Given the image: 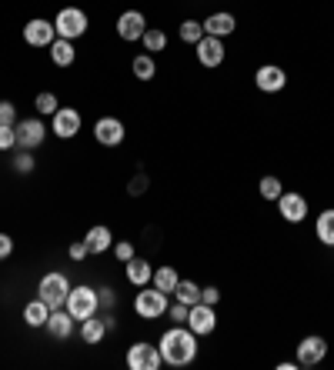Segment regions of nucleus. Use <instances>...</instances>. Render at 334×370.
<instances>
[{"label": "nucleus", "mask_w": 334, "mask_h": 370, "mask_svg": "<svg viewBox=\"0 0 334 370\" xmlns=\"http://www.w3.org/2000/svg\"><path fill=\"white\" fill-rule=\"evenodd\" d=\"M161 357L167 367H188L198 357V334L188 324H174L171 330H164V337L157 344Z\"/></svg>", "instance_id": "1"}, {"label": "nucleus", "mask_w": 334, "mask_h": 370, "mask_svg": "<svg viewBox=\"0 0 334 370\" xmlns=\"http://www.w3.org/2000/svg\"><path fill=\"white\" fill-rule=\"evenodd\" d=\"M67 294H70V281H67L60 271H50L41 277V283H37V297L44 300L50 310H57V307L67 304Z\"/></svg>", "instance_id": "2"}, {"label": "nucleus", "mask_w": 334, "mask_h": 370, "mask_svg": "<svg viewBox=\"0 0 334 370\" xmlns=\"http://www.w3.org/2000/svg\"><path fill=\"white\" fill-rule=\"evenodd\" d=\"M67 314L74 317V320H87V317H94L100 310V300H97V290L94 287H70V294H67Z\"/></svg>", "instance_id": "3"}, {"label": "nucleus", "mask_w": 334, "mask_h": 370, "mask_svg": "<svg viewBox=\"0 0 334 370\" xmlns=\"http://www.w3.org/2000/svg\"><path fill=\"white\" fill-rule=\"evenodd\" d=\"M87 27H90V21L80 7H60L57 17H54V31H57V37H64V40H77V37H84Z\"/></svg>", "instance_id": "4"}, {"label": "nucleus", "mask_w": 334, "mask_h": 370, "mask_svg": "<svg viewBox=\"0 0 334 370\" xmlns=\"http://www.w3.org/2000/svg\"><path fill=\"white\" fill-rule=\"evenodd\" d=\"M134 310L141 314V320H157V317L167 314V294L157 290L154 283L151 287H141V294L134 297Z\"/></svg>", "instance_id": "5"}, {"label": "nucleus", "mask_w": 334, "mask_h": 370, "mask_svg": "<svg viewBox=\"0 0 334 370\" xmlns=\"http://www.w3.org/2000/svg\"><path fill=\"white\" fill-rule=\"evenodd\" d=\"M14 134H17V147L21 151H37L47 137V127H44V120L27 117V120H17L14 124Z\"/></svg>", "instance_id": "6"}, {"label": "nucleus", "mask_w": 334, "mask_h": 370, "mask_svg": "<svg viewBox=\"0 0 334 370\" xmlns=\"http://www.w3.org/2000/svg\"><path fill=\"white\" fill-rule=\"evenodd\" d=\"M127 367L131 370H161L164 367V357H161V350L154 347V344H134L131 350H127Z\"/></svg>", "instance_id": "7"}, {"label": "nucleus", "mask_w": 334, "mask_h": 370, "mask_svg": "<svg viewBox=\"0 0 334 370\" xmlns=\"http://www.w3.org/2000/svg\"><path fill=\"white\" fill-rule=\"evenodd\" d=\"M328 357V340L311 334L298 344V367H318L321 360Z\"/></svg>", "instance_id": "8"}, {"label": "nucleus", "mask_w": 334, "mask_h": 370, "mask_svg": "<svg viewBox=\"0 0 334 370\" xmlns=\"http://www.w3.org/2000/svg\"><path fill=\"white\" fill-rule=\"evenodd\" d=\"M23 40H27L31 47H50L57 40L54 21H44V17H33V21H27V27H23Z\"/></svg>", "instance_id": "9"}, {"label": "nucleus", "mask_w": 334, "mask_h": 370, "mask_svg": "<svg viewBox=\"0 0 334 370\" xmlns=\"http://www.w3.org/2000/svg\"><path fill=\"white\" fill-rule=\"evenodd\" d=\"M194 50H198V60L200 67H221L224 64V40L221 37H211V33H204L198 44H194Z\"/></svg>", "instance_id": "10"}, {"label": "nucleus", "mask_w": 334, "mask_h": 370, "mask_svg": "<svg viewBox=\"0 0 334 370\" xmlns=\"http://www.w3.org/2000/svg\"><path fill=\"white\" fill-rule=\"evenodd\" d=\"M94 137H97L100 147H121L127 131H124V124L117 117H100L94 124Z\"/></svg>", "instance_id": "11"}, {"label": "nucleus", "mask_w": 334, "mask_h": 370, "mask_svg": "<svg viewBox=\"0 0 334 370\" xmlns=\"http://www.w3.org/2000/svg\"><path fill=\"white\" fill-rule=\"evenodd\" d=\"M278 214L288 224H301V220L308 217V200L298 194V190H284V194L278 197Z\"/></svg>", "instance_id": "12"}, {"label": "nucleus", "mask_w": 334, "mask_h": 370, "mask_svg": "<svg viewBox=\"0 0 334 370\" xmlns=\"http://www.w3.org/2000/svg\"><path fill=\"white\" fill-rule=\"evenodd\" d=\"M188 327L198 334V337L214 334V327H217V314H214V307L211 304H194L188 310Z\"/></svg>", "instance_id": "13"}, {"label": "nucleus", "mask_w": 334, "mask_h": 370, "mask_svg": "<svg viewBox=\"0 0 334 370\" xmlns=\"http://www.w3.org/2000/svg\"><path fill=\"white\" fill-rule=\"evenodd\" d=\"M254 84H257L261 94H278V90L288 87V74H284L281 67H274V64H264V67H257Z\"/></svg>", "instance_id": "14"}, {"label": "nucleus", "mask_w": 334, "mask_h": 370, "mask_svg": "<svg viewBox=\"0 0 334 370\" xmlns=\"http://www.w3.org/2000/svg\"><path fill=\"white\" fill-rule=\"evenodd\" d=\"M80 110H74V107H57V114H54V134L60 137V141H70V137H77L80 134Z\"/></svg>", "instance_id": "15"}, {"label": "nucleus", "mask_w": 334, "mask_h": 370, "mask_svg": "<svg viewBox=\"0 0 334 370\" xmlns=\"http://www.w3.org/2000/svg\"><path fill=\"white\" fill-rule=\"evenodd\" d=\"M147 31V21L141 11H124L121 17H117V33H121V40H141Z\"/></svg>", "instance_id": "16"}, {"label": "nucleus", "mask_w": 334, "mask_h": 370, "mask_svg": "<svg viewBox=\"0 0 334 370\" xmlns=\"http://www.w3.org/2000/svg\"><path fill=\"white\" fill-rule=\"evenodd\" d=\"M74 317L67 314V307H57V310H50V317H47V334L54 340H67L70 334H74Z\"/></svg>", "instance_id": "17"}, {"label": "nucleus", "mask_w": 334, "mask_h": 370, "mask_svg": "<svg viewBox=\"0 0 334 370\" xmlns=\"http://www.w3.org/2000/svg\"><path fill=\"white\" fill-rule=\"evenodd\" d=\"M84 244H87V254H107L114 247V234L111 227H104V224H97V227L87 230V237H84Z\"/></svg>", "instance_id": "18"}, {"label": "nucleus", "mask_w": 334, "mask_h": 370, "mask_svg": "<svg viewBox=\"0 0 334 370\" xmlns=\"http://www.w3.org/2000/svg\"><path fill=\"white\" fill-rule=\"evenodd\" d=\"M237 31V21H234V13H211L208 21H204V33H211V37H231Z\"/></svg>", "instance_id": "19"}, {"label": "nucleus", "mask_w": 334, "mask_h": 370, "mask_svg": "<svg viewBox=\"0 0 334 370\" xmlns=\"http://www.w3.org/2000/svg\"><path fill=\"white\" fill-rule=\"evenodd\" d=\"M124 267H127V281H131L134 287H147V283H151V277H154V267H151L144 257H131Z\"/></svg>", "instance_id": "20"}, {"label": "nucleus", "mask_w": 334, "mask_h": 370, "mask_svg": "<svg viewBox=\"0 0 334 370\" xmlns=\"http://www.w3.org/2000/svg\"><path fill=\"white\" fill-rule=\"evenodd\" d=\"M47 50H50V60H54L57 67H70V64H74V57H77V50H74V40H64V37H57V40L47 47Z\"/></svg>", "instance_id": "21"}, {"label": "nucleus", "mask_w": 334, "mask_h": 370, "mask_svg": "<svg viewBox=\"0 0 334 370\" xmlns=\"http://www.w3.org/2000/svg\"><path fill=\"white\" fill-rule=\"evenodd\" d=\"M47 317H50V307H47L41 297L23 307V324L27 327H47Z\"/></svg>", "instance_id": "22"}, {"label": "nucleus", "mask_w": 334, "mask_h": 370, "mask_svg": "<svg viewBox=\"0 0 334 370\" xmlns=\"http://www.w3.org/2000/svg\"><path fill=\"white\" fill-rule=\"evenodd\" d=\"M314 234H318V240H321V244L334 247V210L331 207L318 214V220H314Z\"/></svg>", "instance_id": "23"}, {"label": "nucleus", "mask_w": 334, "mask_h": 370, "mask_svg": "<svg viewBox=\"0 0 334 370\" xmlns=\"http://www.w3.org/2000/svg\"><path fill=\"white\" fill-rule=\"evenodd\" d=\"M104 334H107V324L97 320V314L87 317V320H80V337H84V344H100Z\"/></svg>", "instance_id": "24"}, {"label": "nucleus", "mask_w": 334, "mask_h": 370, "mask_svg": "<svg viewBox=\"0 0 334 370\" xmlns=\"http://www.w3.org/2000/svg\"><path fill=\"white\" fill-rule=\"evenodd\" d=\"M178 267H157L154 277H151V283H154L157 290H164V294H174V287H178Z\"/></svg>", "instance_id": "25"}, {"label": "nucleus", "mask_w": 334, "mask_h": 370, "mask_svg": "<svg viewBox=\"0 0 334 370\" xmlns=\"http://www.w3.org/2000/svg\"><path fill=\"white\" fill-rule=\"evenodd\" d=\"M131 70H134L137 80H154L157 64H154V57H151V54H137V57H134V64H131Z\"/></svg>", "instance_id": "26"}, {"label": "nucleus", "mask_w": 334, "mask_h": 370, "mask_svg": "<svg viewBox=\"0 0 334 370\" xmlns=\"http://www.w3.org/2000/svg\"><path fill=\"white\" fill-rule=\"evenodd\" d=\"M174 297H178L181 304L194 307V304H200V287L194 281H178V287H174Z\"/></svg>", "instance_id": "27"}, {"label": "nucleus", "mask_w": 334, "mask_h": 370, "mask_svg": "<svg viewBox=\"0 0 334 370\" xmlns=\"http://www.w3.org/2000/svg\"><path fill=\"white\" fill-rule=\"evenodd\" d=\"M141 44H144L147 54H164L167 50V33L164 31H144Z\"/></svg>", "instance_id": "28"}, {"label": "nucleus", "mask_w": 334, "mask_h": 370, "mask_svg": "<svg viewBox=\"0 0 334 370\" xmlns=\"http://www.w3.org/2000/svg\"><path fill=\"white\" fill-rule=\"evenodd\" d=\"M257 190H261V197H264V200H278V197L284 194V184H281L274 174H267V177H261Z\"/></svg>", "instance_id": "29"}, {"label": "nucleus", "mask_w": 334, "mask_h": 370, "mask_svg": "<svg viewBox=\"0 0 334 370\" xmlns=\"http://www.w3.org/2000/svg\"><path fill=\"white\" fill-rule=\"evenodd\" d=\"M33 107H37V114H44V117H54L60 104H57V97L50 94V90H41V94L33 97Z\"/></svg>", "instance_id": "30"}, {"label": "nucleus", "mask_w": 334, "mask_h": 370, "mask_svg": "<svg viewBox=\"0 0 334 370\" xmlns=\"http://www.w3.org/2000/svg\"><path fill=\"white\" fill-rule=\"evenodd\" d=\"M178 37L184 40V44H198L200 37H204V23L200 21H184L181 23V31H178Z\"/></svg>", "instance_id": "31"}, {"label": "nucleus", "mask_w": 334, "mask_h": 370, "mask_svg": "<svg viewBox=\"0 0 334 370\" xmlns=\"http://www.w3.org/2000/svg\"><path fill=\"white\" fill-rule=\"evenodd\" d=\"M17 124V107L11 100H0V127H14Z\"/></svg>", "instance_id": "32"}, {"label": "nucleus", "mask_w": 334, "mask_h": 370, "mask_svg": "<svg viewBox=\"0 0 334 370\" xmlns=\"http://www.w3.org/2000/svg\"><path fill=\"white\" fill-rule=\"evenodd\" d=\"M14 170H17V174H31L33 170V151L17 153V157H14Z\"/></svg>", "instance_id": "33"}, {"label": "nucleus", "mask_w": 334, "mask_h": 370, "mask_svg": "<svg viewBox=\"0 0 334 370\" xmlns=\"http://www.w3.org/2000/svg\"><path fill=\"white\" fill-rule=\"evenodd\" d=\"M114 257H117L121 263H127L131 257H137V254H134V244H131V240H117V244H114Z\"/></svg>", "instance_id": "34"}, {"label": "nucleus", "mask_w": 334, "mask_h": 370, "mask_svg": "<svg viewBox=\"0 0 334 370\" xmlns=\"http://www.w3.org/2000/svg\"><path fill=\"white\" fill-rule=\"evenodd\" d=\"M97 300H100V310H111V307H117V290H111V287H100Z\"/></svg>", "instance_id": "35"}, {"label": "nucleus", "mask_w": 334, "mask_h": 370, "mask_svg": "<svg viewBox=\"0 0 334 370\" xmlns=\"http://www.w3.org/2000/svg\"><path fill=\"white\" fill-rule=\"evenodd\" d=\"M188 310H190V307L181 304V300H178V304L167 307V314H171V320H174V324H188Z\"/></svg>", "instance_id": "36"}, {"label": "nucleus", "mask_w": 334, "mask_h": 370, "mask_svg": "<svg viewBox=\"0 0 334 370\" xmlns=\"http://www.w3.org/2000/svg\"><path fill=\"white\" fill-rule=\"evenodd\" d=\"M17 147V134L14 127H0V151H14Z\"/></svg>", "instance_id": "37"}, {"label": "nucleus", "mask_w": 334, "mask_h": 370, "mask_svg": "<svg viewBox=\"0 0 334 370\" xmlns=\"http://www.w3.org/2000/svg\"><path fill=\"white\" fill-rule=\"evenodd\" d=\"M200 304L217 307L221 304V290H217V287H200Z\"/></svg>", "instance_id": "38"}, {"label": "nucleus", "mask_w": 334, "mask_h": 370, "mask_svg": "<svg viewBox=\"0 0 334 370\" xmlns=\"http://www.w3.org/2000/svg\"><path fill=\"white\" fill-rule=\"evenodd\" d=\"M67 257H70V261H84V257H87V244H84V240L70 244V247H67Z\"/></svg>", "instance_id": "39"}, {"label": "nucleus", "mask_w": 334, "mask_h": 370, "mask_svg": "<svg viewBox=\"0 0 334 370\" xmlns=\"http://www.w3.org/2000/svg\"><path fill=\"white\" fill-rule=\"evenodd\" d=\"M144 190H147V177H144V174H137V177L131 180V187H127V194L137 197V194H144Z\"/></svg>", "instance_id": "40"}, {"label": "nucleus", "mask_w": 334, "mask_h": 370, "mask_svg": "<svg viewBox=\"0 0 334 370\" xmlns=\"http://www.w3.org/2000/svg\"><path fill=\"white\" fill-rule=\"evenodd\" d=\"M11 254H14V240L7 234H0V261H7Z\"/></svg>", "instance_id": "41"}, {"label": "nucleus", "mask_w": 334, "mask_h": 370, "mask_svg": "<svg viewBox=\"0 0 334 370\" xmlns=\"http://www.w3.org/2000/svg\"><path fill=\"white\" fill-rule=\"evenodd\" d=\"M298 367V360H284V364H278V370H294Z\"/></svg>", "instance_id": "42"}]
</instances>
